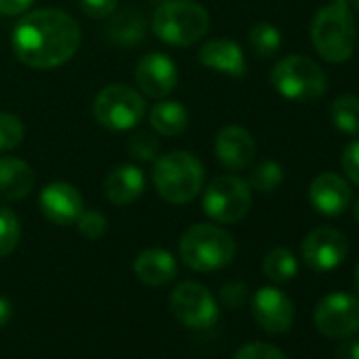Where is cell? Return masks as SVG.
I'll list each match as a JSON object with an SVG mask.
<instances>
[{
    "instance_id": "cell-1",
    "label": "cell",
    "mask_w": 359,
    "mask_h": 359,
    "mask_svg": "<svg viewBox=\"0 0 359 359\" xmlns=\"http://www.w3.org/2000/svg\"><path fill=\"white\" fill-rule=\"evenodd\" d=\"M81 47L79 24L60 9H36L20 20L13 30V51L34 70L64 66Z\"/></svg>"
},
{
    "instance_id": "cell-2",
    "label": "cell",
    "mask_w": 359,
    "mask_h": 359,
    "mask_svg": "<svg viewBox=\"0 0 359 359\" xmlns=\"http://www.w3.org/2000/svg\"><path fill=\"white\" fill-rule=\"evenodd\" d=\"M152 182L165 201L184 205L201 193L205 182V167L193 152L187 150L158 154L154 158Z\"/></svg>"
},
{
    "instance_id": "cell-3",
    "label": "cell",
    "mask_w": 359,
    "mask_h": 359,
    "mask_svg": "<svg viewBox=\"0 0 359 359\" xmlns=\"http://www.w3.org/2000/svg\"><path fill=\"white\" fill-rule=\"evenodd\" d=\"M311 41L321 60L344 64L357 47V26L348 5L330 3L319 9L311 22Z\"/></svg>"
},
{
    "instance_id": "cell-4",
    "label": "cell",
    "mask_w": 359,
    "mask_h": 359,
    "mask_svg": "<svg viewBox=\"0 0 359 359\" xmlns=\"http://www.w3.org/2000/svg\"><path fill=\"white\" fill-rule=\"evenodd\" d=\"M154 36L173 47L199 43L210 30V13L195 0H167L152 15Z\"/></svg>"
},
{
    "instance_id": "cell-5",
    "label": "cell",
    "mask_w": 359,
    "mask_h": 359,
    "mask_svg": "<svg viewBox=\"0 0 359 359\" xmlns=\"http://www.w3.org/2000/svg\"><path fill=\"white\" fill-rule=\"evenodd\" d=\"M237 243L231 233L216 224H195L180 239L182 262L199 273H214L233 262Z\"/></svg>"
},
{
    "instance_id": "cell-6",
    "label": "cell",
    "mask_w": 359,
    "mask_h": 359,
    "mask_svg": "<svg viewBox=\"0 0 359 359\" xmlns=\"http://www.w3.org/2000/svg\"><path fill=\"white\" fill-rule=\"evenodd\" d=\"M271 83L283 97L292 102H315L327 89L323 68L304 55H287L275 64Z\"/></svg>"
},
{
    "instance_id": "cell-7",
    "label": "cell",
    "mask_w": 359,
    "mask_h": 359,
    "mask_svg": "<svg viewBox=\"0 0 359 359\" xmlns=\"http://www.w3.org/2000/svg\"><path fill=\"white\" fill-rule=\"evenodd\" d=\"M146 114L144 97L129 85H108L93 102L95 121L110 131L133 129Z\"/></svg>"
},
{
    "instance_id": "cell-8",
    "label": "cell",
    "mask_w": 359,
    "mask_h": 359,
    "mask_svg": "<svg viewBox=\"0 0 359 359\" xmlns=\"http://www.w3.org/2000/svg\"><path fill=\"white\" fill-rule=\"evenodd\" d=\"M252 208V189L237 175H218L203 195V212L220 224H237Z\"/></svg>"
},
{
    "instance_id": "cell-9",
    "label": "cell",
    "mask_w": 359,
    "mask_h": 359,
    "mask_svg": "<svg viewBox=\"0 0 359 359\" xmlns=\"http://www.w3.org/2000/svg\"><path fill=\"white\" fill-rule=\"evenodd\" d=\"M169 309L180 323L193 330L212 327L220 315L214 294L197 281H184L175 285L169 296Z\"/></svg>"
},
{
    "instance_id": "cell-10",
    "label": "cell",
    "mask_w": 359,
    "mask_h": 359,
    "mask_svg": "<svg viewBox=\"0 0 359 359\" xmlns=\"http://www.w3.org/2000/svg\"><path fill=\"white\" fill-rule=\"evenodd\" d=\"M315 327L327 338H348L359 332V298L346 292L323 296L313 311Z\"/></svg>"
},
{
    "instance_id": "cell-11",
    "label": "cell",
    "mask_w": 359,
    "mask_h": 359,
    "mask_svg": "<svg viewBox=\"0 0 359 359\" xmlns=\"http://www.w3.org/2000/svg\"><path fill=\"white\" fill-rule=\"evenodd\" d=\"M346 256L348 241L340 231L332 226H319L311 231L302 241V260L313 271H334L346 260Z\"/></svg>"
},
{
    "instance_id": "cell-12",
    "label": "cell",
    "mask_w": 359,
    "mask_h": 359,
    "mask_svg": "<svg viewBox=\"0 0 359 359\" xmlns=\"http://www.w3.org/2000/svg\"><path fill=\"white\" fill-rule=\"evenodd\" d=\"M254 319L269 334H283L294 323V302L290 296L277 287H260L252 298Z\"/></svg>"
},
{
    "instance_id": "cell-13",
    "label": "cell",
    "mask_w": 359,
    "mask_h": 359,
    "mask_svg": "<svg viewBox=\"0 0 359 359\" xmlns=\"http://www.w3.org/2000/svg\"><path fill=\"white\" fill-rule=\"evenodd\" d=\"M137 89L148 97H165L177 85V68L165 53H146L135 66Z\"/></svg>"
},
{
    "instance_id": "cell-14",
    "label": "cell",
    "mask_w": 359,
    "mask_h": 359,
    "mask_svg": "<svg viewBox=\"0 0 359 359\" xmlns=\"http://www.w3.org/2000/svg\"><path fill=\"white\" fill-rule=\"evenodd\" d=\"M41 212L45 218L57 226H70L79 220L85 210L83 195L76 187L68 182H51L41 193Z\"/></svg>"
},
{
    "instance_id": "cell-15",
    "label": "cell",
    "mask_w": 359,
    "mask_h": 359,
    "mask_svg": "<svg viewBox=\"0 0 359 359\" xmlns=\"http://www.w3.org/2000/svg\"><path fill=\"white\" fill-rule=\"evenodd\" d=\"M351 199L353 193L348 182L342 175L332 171L319 173L309 187V201L313 210L323 216H340L351 205Z\"/></svg>"
},
{
    "instance_id": "cell-16",
    "label": "cell",
    "mask_w": 359,
    "mask_h": 359,
    "mask_svg": "<svg viewBox=\"0 0 359 359\" xmlns=\"http://www.w3.org/2000/svg\"><path fill=\"white\" fill-rule=\"evenodd\" d=\"M218 161L233 171L245 169L252 165L256 156V140L254 135L239 125H229L218 131L216 144H214Z\"/></svg>"
},
{
    "instance_id": "cell-17",
    "label": "cell",
    "mask_w": 359,
    "mask_h": 359,
    "mask_svg": "<svg viewBox=\"0 0 359 359\" xmlns=\"http://www.w3.org/2000/svg\"><path fill=\"white\" fill-rule=\"evenodd\" d=\"M199 62L216 72L243 79L248 74V62L241 47L229 39H212L199 51Z\"/></svg>"
},
{
    "instance_id": "cell-18",
    "label": "cell",
    "mask_w": 359,
    "mask_h": 359,
    "mask_svg": "<svg viewBox=\"0 0 359 359\" xmlns=\"http://www.w3.org/2000/svg\"><path fill=\"white\" fill-rule=\"evenodd\" d=\"M146 180L135 165H118L104 180V195L112 205L125 208L142 197Z\"/></svg>"
},
{
    "instance_id": "cell-19",
    "label": "cell",
    "mask_w": 359,
    "mask_h": 359,
    "mask_svg": "<svg viewBox=\"0 0 359 359\" xmlns=\"http://www.w3.org/2000/svg\"><path fill=\"white\" fill-rule=\"evenodd\" d=\"M34 169L18 156H0V201H20L34 189Z\"/></svg>"
},
{
    "instance_id": "cell-20",
    "label": "cell",
    "mask_w": 359,
    "mask_h": 359,
    "mask_svg": "<svg viewBox=\"0 0 359 359\" xmlns=\"http://www.w3.org/2000/svg\"><path fill=\"white\" fill-rule=\"evenodd\" d=\"M133 273L142 283L158 287V285H167L169 281L175 279L177 262L169 252H165L161 248H148L135 256Z\"/></svg>"
},
{
    "instance_id": "cell-21",
    "label": "cell",
    "mask_w": 359,
    "mask_h": 359,
    "mask_svg": "<svg viewBox=\"0 0 359 359\" xmlns=\"http://www.w3.org/2000/svg\"><path fill=\"white\" fill-rule=\"evenodd\" d=\"M106 36L108 41L123 45V47H133L144 41L146 36V20L140 11L135 9H121L114 11L110 18H106Z\"/></svg>"
},
{
    "instance_id": "cell-22",
    "label": "cell",
    "mask_w": 359,
    "mask_h": 359,
    "mask_svg": "<svg viewBox=\"0 0 359 359\" xmlns=\"http://www.w3.org/2000/svg\"><path fill=\"white\" fill-rule=\"evenodd\" d=\"M150 125L158 135L173 137L184 133V129L189 127V112L175 100H163L150 110Z\"/></svg>"
},
{
    "instance_id": "cell-23",
    "label": "cell",
    "mask_w": 359,
    "mask_h": 359,
    "mask_svg": "<svg viewBox=\"0 0 359 359\" xmlns=\"http://www.w3.org/2000/svg\"><path fill=\"white\" fill-rule=\"evenodd\" d=\"M264 275L275 283H287L298 273V260L287 248H275L271 250L262 260Z\"/></svg>"
},
{
    "instance_id": "cell-24",
    "label": "cell",
    "mask_w": 359,
    "mask_h": 359,
    "mask_svg": "<svg viewBox=\"0 0 359 359\" xmlns=\"http://www.w3.org/2000/svg\"><path fill=\"white\" fill-rule=\"evenodd\" d=\"M330 114L338 131L348 135H359V97L355 95L336 97L330 108Z\"/></svg>"
},
{
    "instance_id": "cell-25",
    "label": "cell",
    "mask_w": 359,
    "mask_h": 359,
    "mask_svg": "<svg viewBox=\"0 0 359 359\" xmlns=\"http://www.w3.org/2000/svg\"><path fill=\"white\" fill-rule=\"evenodd\" d=\"M250 47L258 57H273L277 55V51L281 49V32L269 24V22H260L250 30Z\"/></svg>"
},
{
    "instance_id": "cell-26",
    "label": "cell",
    "mask_w": 359,
    "mask_h": 359,
    "mask_svg": "<svg viewBox=\"0 0 359 359\" xmlns=\"http://www.w3.org/2000/svg\"><path fill=\"white\" fill-rule=\"evenodd\" d=\"M283 182V167L275 161L258 163L250 173V189L258 193H275Z\"/></svg>"
},
{
    "instance_id": "cell-27",
    "label": "cell",
    "mask_w": 359,
    "mask_h": 359,
    "mask_svg": "<svg viewBox=\"0 0 359 359\" xmlns=\"http://www.w3.org/2000/svg\"><path fill=\"white\" fill-rule=\"evenodd\" d=\"M22 239V224L15 212L9 208H0V258L15 252Z\"/></svg>"
},
{
    "instance_id": "cell-28",
    "label": "cell",
    "mask_w": 359,
    "mask_h": 359,
    "mask_svg": "<svg viewBox=\"0 0 359 359\" xmlns=\"http://www.w3.org/2000/svg\"><path fill=\"white\" fill-rule=\"evenodd\" d=\"M24 140V123L9 112H0V152L13 150Z\"/></svg>"
},
{
    "instance_id": "cell-29",
    "label": "cell",
    "mask_w": 359,
    "mask_h": 359,
    "mask_svg": "<svg viewBox=\"0 0 359 359\" xmlns=\"http://www.w3.org/2000/svg\"><path fill=\"white\" fill-rule=\"evenodd\" d=\"M127 150L137 161H154L158 156L161 144L154 135H150L146 131H137L127 140Z\"/></svg>"
},
{
    "instance_id": "cell-30",
    "label": "cell",
    "mask_w": 359,
    "mask_h": 359,
    "mask_svg": "<svg viewBox=\"0 0 359 359\" xmlns=\"http://www.w3.org/2000/svg\"><path fill=\"white\" fill-rule=\"evenodd\" d=\"M74 224L79 226V233L85 239H91V241L100 239L106 233V226H108L106 216L100 214L97 210H83V214L79 216V220Z\"/></svg>"
},
{
    "instance_id": "cell-31",
    "label": "cell",
    "mask_w": 359,
    "mask_h": 359,
    "mask_svg": "<svg viewBox=\"0 0 359 359\" xmlns=\"http://www.w3.org/2000/svg\"><path fill=\"white\" fill-rule=\"evenodd\" d=\"M233 359H287V357L269 342H250L241 346Z\"/></svg>"
},
{
    "instance_id": "cell-32",
    "label": "cell",
    "mask_w": 359,
    "mask_h": 359,
    "mask_svg": "<svg viewBox=\"0 0 359 359\" xmlns=\"http://www.w3.org/2000/svg\"><path fill=\"white\" fill-rule=\"evenodd\" d=\"M250 290L241 281H229L220 287V302L229 309H239L248 302Z\"/></svg>"
},
{
    "instance_id": "cell-33",
    "label": "cell",
    "mask_w": 359,
    "mask_h": 359,
    "mask_svg": "<svg viewBox=\"0 0 359 359\" xmlns=\"http://www.w3.org/2000/svg\"><path fill=\"white\" fill-rule=\"evenodd\" d=\"M81 9L91 20H106L118 9V0H81Z\"/></svg>"
},
{
    "instance_id": "cell-34",
    "label": "cell",
    "mask_w": 359,
    "mask_h": 359,
    "mask_svg": "<svg viewBox=\"0 0 359 359\" xmlns=\"http://www.w3.org/2000/svg\"><path fill=\"white\" fill-rule=\"evenodd\" d=\"M342 169L351 182L359 187V140H353L342 152Z\"/></svg>"
},
{
    "instance_id": "cell-35",
    "label": "cell",
    "mask_w": 359,
    "mask_h": 359,
    "mask_svg": "<svg viewBox=\"0 0 359 359\" xmlns=\"http://www.w3.org/2000/svg\"><path fill=\"white\" fill-rule=\"evenodd\" d=\"M34 0H0V15L15 18L32 7Z\"/></svg>"
},
{
    "instance_id": "cell-36",
    "label": "cell",
    "mask_w": 359,
    "mask_h": 359,
    "mask_svg": "<svg viewBox=\"0 0 359 359\" xmlns=\"http://www.w3.org/2000/svg\"><path fill=\"white\" fill-rule=\"evenodd\" d=\"M336 359H359V340H346L338 346Z\"/></svg>"
},
{
    "instance_id": "cell-37",
    "label": "cell",
    "mask_w": 359,
    "mask_h": 359,
    "mask_svg": "<svg viewBox=\"0 0 359 359\" xmlns=\"http://www.w3.org/2000/svg\"><path fill=\"white\" fill-rule=\"evenodd\" d=\"M13 317V304L5 298L0 296V327H5Z\"/></svg>"
},
{
    "instance_id": "cell-38",
    "label": "cell",
    "mask_w": 359,
    "mask_h": 359,
    "mask_svg": "<svg viewBox=\"0 0 359 359\" xmlns=\"http://www.w3.org/2000/svg\"><path fill=\"white\" fill-rule=\"evenodd\" d=\"M353 214H355V220H357V224H359V201L355 203V208H353Z\"/></svg>"
},
{
    "instance_id": "cell-39",
    "label": "cell",
    "mask_w": 359,
    "mask_h": 359,
    "mask_svg": "<svg viewBox=\"0 0 359 359\" xmlns=\"http://www.w3.org/2000/svg\"><path fill=\"white\" fill-rule=\"evenodd\" d=\"M355 285H357V290H359V262H357V266H355Z\"/></svg>"
},
{
    "instance_id": "cell-40",
    "label": "cell",
    "mask_w": 359,
    "mask_h": 359,
    "mask_svg": "<svg viewBox=\"0 0 359 359\" xmlns=\"http://www.w3.org/2000/svg\"><path fill=\"white\" fill-rule=\"evenodd\" d=\"M351 3L355 5V9H357V13H359V0H351Z\"/></svg>"
},
{
    "instance_id": "cell-41",
    "label": "cell",
    "mask_w": 359,
    "mask_h": 359,
    "mask_svg": "<svg viewBox=\"0 0 359 359\" xmlns=\"http://www.w3.org/2000/svg\"><path fill=\"white\" fill-rule=\"evenodd\" d=\"M332 3H344V5H348V0H332Z\"/></svg>"
}]
</instances>
